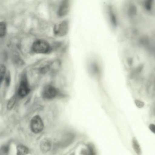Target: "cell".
<instances>
[{
  "mask_svg": "<svg viewBox=\"0 0 155 155\" xmlns=\"http://www.w3.org/2000/svg\"><path fill=\"white\" fill-rule=\"evenodd\" d=\"M70 9V3L68 0L62 1L61 2L57 11L59 17H62L66 15Z\"/></svg>",
  "mask_w": 155,
  "mask_h": 155,
  "instance_id": "obj_6",
  "label": "cell"
},
{
  "mask_svg": "<svg viewBox=\"0 0 155 155\" xmlns=\"http://www.w3.org/2000/svg\"><path fill=\"white\" fill-rule=\"evenodd\" d=\"M9 150L8 145H4L0 148V155H8Z\"/></svg>",
  "mask_w": 155,
  "mask_h": 155,
  "instance_id": "obj_15",
  "label": "cell"
},
{
  "mask_svg": "<svg viewBox=\"0 0 155 155\" xmlns=\"http://www.w3.org/2000/svg\"><path fill=\"white\" fill-rule=\"evenodd\" d=\"M5 76V85L8 87L9 86L11 81V75L9 71L6 72Z\"/></svg>",
  "mask_w": 155,
  "mask_h": 155,
  "instance_id": "obj_16",
  "label": "cell"
},
{
  "mask_svg": "<svg viewBox=\"0 0 155 155\" xmlns=\"http://www.w3.org/2000/svg\"><path fill=\"white\" fill-rule=\"evenodd\" d=\"M133 148L137 155H141V150L140 145L136 139L134 137L132 140Z\"/></svg>",
  "mask_w": 155,
  "mask_h": 155,
  "instance_id": "obj_9",
  "label": "cell"
},
{
  "mask_svg": "<svg viewBox=\"0 0 155 155\" xmlns=\"http://www.w3.org/2000/svg\"><path fill=\"white\" fill-rule=\"evenodd\" d=\"M6 32V26L3 22H0V37H4Z\"/></svg>",
  "mask_w": 155,
  "mask_h": 155,
  "instance_id": "obj_13",
  "label": "cell"
},
{
  "mask_svg": "<svg viewBox=\"0 0 155 155\" xmlns=\"http://www.w3.org/2000/svg\"><path fill=\"white\" fill-rule=\"evenodd\" d=\"M52 48L50 44L47 41L42 39L35 41L31 46V50L34 53L47 54L50 53Z\"/></svg>",
  "mask_w": 155,
  "mask_h": 155,
  "instance_id": "obj_1",
  "label": "cell"
},
{
  "mask_svg": "<svg viewBox=\"0 0 155 155\" xmlns=\"http://www.w3.org/2000/svg\"><path fill=\"white\" fill-rule=\"evenodd\" d=\"M153 1L152 0H145L143 2V7L148 12H151L153 8Z\"/></svg>",
  "mask_w": 155,
  "mask_h": 155,
  "instance_id": "obj_11",
  "label": "cell"
},
{
  "mask_svg": "<svg viewBox=\"0 0 155 155\" xmlns=\"http://www.w3.org/2000/svg\"><path fill=\"white\" fill-rule=\"evenodd\" d=\"M29 153V150L26 147L19 145L17 147V155H25Z\"/></svg>",
  "mask_w": 155,
  "mask_h": 155,
  "instance_id": "obj_10",
  "label": "cell"
},
{
  "mask_svg": "<svg viewBox=\"0 0 155 155\" xmlns=\"http://www.w3.org/2000/svg\"><path fill=\"white\" fill-rule=\"evenodd\" d=\"M16 97L15 95L13 96L8 101L7 105V109L11 110L13 107L16 101Z\"/></svg>",
  "mask_w": 155,
  "mask_h": 155,
  "instance_id": "obj_12",
  "label": "cell"
},
{
  "mask_svg": "<svg viewBox=\"0 0 155 155\" xmlns=\"http://www.w3.org/2000/svg\"><path fill=\"white\" fill-rule=\"evenodd\" d=\"M30 91V88L25 74L23 75L20 82L18 91V95L21 98H23L27 96Z\"/></svg>",
  "mask_w": 155,
  "mask_h": 155,
  "instance_id": "obj_3",
  "label": "cell"
},
{
  "mask_svg": "<svg viewBox=\"0 0 155 155\" xmlns=\"http://www.w3.org/2000/svg\"><path fill=\"white\" fill-rule=\"evenodd\" d=\"M114 8L112 5L109 4L107 7V12L109 19L112 26L115 28L117 26V20Z\"/></svg>",
  "mask_w": 155,
  "mask_h": 155,
  "instance_id": "obj_7",
  "label": "cell"
},
{
  "mask_svg": "<svg viewBox=\"0 0 155 155\" xmlns=\"http://www.w3.org/2000/svg\"><path fill=\"white\" fill-rule=\"evenodd\" d=\"M6 68L2 64H0V84L3 80L6 73Z\"/></svg>",
  "mask_w": 155,
  "mask_h": 155,
  "instance_id": "obj_14",
  "label": "cell"
},
{
  "mask_svg": "<svg viewBox=\"0 0 155 155\" xmlns=\"http://www.w3.org/2000/svg\"><path fill=\"white\" fill-rule=\"evenodd\" d=\"M69 30V23L66 20H63L55 25L53 28V32L55 36L62 37L68 33Z\"/></svg>",
  "mask_w": 155,
  "mask_h": 155,
  "instance_id": "obj_2",
  "label": "cell"
},
{
  "mask_svg": "<svg viewBox=\"0 0 155 155\" xmlns=\"http://www.w3.org/2000/svg\"><path fill=\"white\" fill-rule=\"evenodd\" d=\"M149 128L150 130L153 133L155 132V126L153 124H150L149 126Z\"/></svg>",
  "mask_w": 155,
  "mask_h": 155,
  "instance_id": "obj_18",
  "label": "cell"
},
{
  "mask_svg": "<svg viewBox=\"0 0 155 155\" xmlns=\"http://www.w3.org/2000/svg\"><path fill=\"white\" fill-rule=\"evenodd\" d=\"M135 103L136 106L139 108H142L144 105V103L139 100H136L135 101Z\"/></svg>",
  "mask_w": 155,
  "mask_h": 155,
  "instance_id": "obj_17",
  "label": "cell"
},
{
  "mask_svg": "<svg viewBox=\"0 0 155 155\" xmlns=\"http://www.w3.org/2000/svg\"><path fill=\"white\" fill-rule=\"evenodd\" d=\"M58 94L57 89L54 86L50 85L45 86L42 92L43 97L47 99H51L54 98Z\"/></svg>",
  "mask_w": 155,
  "mask_h": 155,
  "instance_id": "obj_5",
  "label": "cell"
},
{
  "mask_svg": "<svg viewBox=\"0 0 155 155\" xmlns=\"http://www.w3.org/2000/svg\"><path fill=\"white\" fill-rule=\"evenodd\" d=\"M30 127L31 131L35 134L40 133L43 130L44 124L40 116L36 115L32 118L30 121Z\"/></svg>",
  "mask_w": 155,
  "mask_h": 155,
  "instance_id": "obj_4",
  "label": "cell"
},
{
  "mask_svg": "<svg viewBox=\"0 0 155 155\" xmlns=\"http://www.w3.org/2000/svg\"><path fill=\"white\" fill-rule=\"evenodd\" d=\"M51 146L50 141L47 139L43 140L40 145L41 150L44 152H46L49 150L51 148Z\"/></svg>",
  "mask_w": 155,
  "mask_h": 155,
  "instance_id": "obj_8",
  "label": "cell"
}]
</instances>
